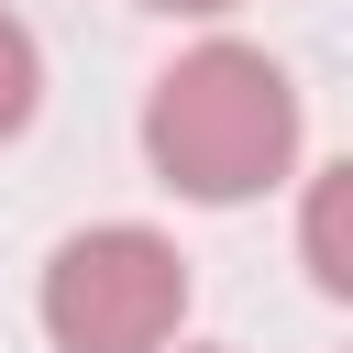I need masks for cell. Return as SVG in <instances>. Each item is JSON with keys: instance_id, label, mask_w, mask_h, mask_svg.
<instances>
[{"instance_id": "obj_4", "label": "cell", "mask_w": 353, "mask_h": 353, "mask_svg": "<svg viewBox=\"0 0 353 353\" xmlns=\"http://www.w3.org/2000/svg\"><path fill=\"white\" fill-rule=\"evenodd\" d=\"M33 99H44V55H33V33L0 11V143L33 121Z\"/></svg>"}, {"instance_id": "obj_2", "label": "cell", "mask_w": 353, "mask_h": 353, "mask_svg": "<svg viewBox=\"0 0 353 353\" xmlns=\"http://www.w3.org/2000/svg\"><path fill=\"white\" fill-rule=\"evenodd\" d=\"M188 320V254L143 221L66 232L44 265V342L55 353H165Z\"/></svg>"}, {"instance_id": "obj_1", "label": "cell", "mask_w": 353, "mask_h": 353, "mask_svg": "<svg viewBox=\"0 0 353 353\" xmlns=\"http://www.w3.org/2000/svg\"><path fill=\"white\" fill-rule=\"evenodd\" d=\"M143 154L176 199H265L298 165V88L265 44H188L143 88Z\"/></svg>"}, {"instance_id": "obj_3", "label": "cell", "mask_w": 353, "mask_h": 353, "mask_svg": "<svg viewBox=\"0 0 353 353\" xmlns=\"http://www.w3.org/2000/svg\"><path fill=\"white\" fill-rule=\"evenodd\" d=\"M298 254H309V276L353 309V154L309 176V199H298Z\"/></svg>"}, {"instance_id": "obj_5", "label": "cell", "mask_w": 353, "mask_h": 353, "mask_svg": "<svg viewBox=\"0 0 353 353\" xmlns=\"http://www.w3.org/2000/svg\"><path fill=\"white\" fill-rule=\"evenodd\" d=\"M143 11H188V22H210V11H232V0H143Z\"/></svg>"}]
</instances>
